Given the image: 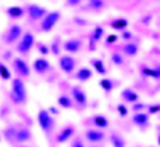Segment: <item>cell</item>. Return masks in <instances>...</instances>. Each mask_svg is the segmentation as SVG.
<instances>
[{
    "mask_svg": "<svg viewBox=\"0 0 160 147\" xmlns=\"http://www.w3.org/2000/svg\"><path fill=\"white\" fill-rule=\"evenodd\" d=\"M10 96H11L15 104H26V101H28V91H26V85L21 78H13L11 80Z\"/></svg>",
    "mask_w": 160,
    "mask_h": 147,
    "instance_id": "1",
    "label": "cell"
},
{
    "mask_svg": "<svg viewBox=\"0 0 160 147\" xmlns=\"http://www.w3.org/2000/svg\"><path fill=\"white\" fill-rule=\"evenodd\" d=\"M59 18H61V13L59 11L47 13V15L42 18V22H40V31H42V32H50L56 26V22L59 21Z\"/></svg>",
    "mask_w": 160,
    "mask_h": 147,
    "instance_id": "2",
    "label": "cell"
},
{
    "mask_svg": "<svg viewBox=\"0 0 160 147\" xmlns=\"http://www.w3.org/2000/svg\"><path fill=\"white\" fill-rule=\"evenodd\" d=\"M35 43V38L31 32H26L24 35H21L19 38V43H18V53H21V55H28V53L32 50Z\"/></svg>",
    "mask_w": 160,
    "mask_h": 147,
    "instance_id": "3",
    "label": "cell"
},
{
    "mask_svg": "<svg viewBox=\"0 0 160 147\" xmlns=\"http://www.w3.org/2000/svg\"><path fill=\"white\" fill-rule=\"evenodd\" d=\"M37 122H38L40 128H42L45 133H48V131L53 130V118H51V115L48 114V110H45V109H40V110H38V114H37Z\"/></svg>",
    "mask_w": 160,
    "mask_h": 147,
    "instance_id": "4",
    "label": "cell"
},
{
    "mask_svg": "<svg viewBox=\"0 0 160 147\" xmlns=\"http://www.w3.org/2000/svg\"><path fill=\"white\" fill-rule=\"evenodd\" d=\"M77 67V61L74 59V56L71 55H64V56H59V69L64 72V74H72Z\"/></svg>",
    "mask_w": 160,
    "mask_h": 147,
    "instance_id": "5",
    "label": "cell"
},
{
    "mask_svg": "<svg viewBox=\"0 0 160 147\" xmlns=\"http://www.w3.org/2000/svg\"><path fill=\"white\" fill-rule=\"evenodd\" d=\"M26 13H28V16H29V19L31 21H42V18L47 15V10L43 8V7H40V5H35V3H32V5H29L28 7V11H26Z\"/></svg>",
    "mask_w": 160,
    "mask_h": 147,
    "instance_id": "6",
    "label": "cell"
},
{
    "mask_svg": "<svg viewBox=\"0 0 160 147\" xmlns=\"http://www.w3.org/2000/svg\"><path fill=\"white\" fill-rule=\"evenodd\" d=\"M21 35H22L21 26L19 24H13V26H10V29L5 34V42L7 43H15V42H18V40L21 38Z\"/></svg>",
    "mask_w": 160,
    "mask_h": 147,
    "instance_id": "7",
    "label": "cell"
},
{
    "mask_svg": "<svg viewBox=\"0 0 160 147\" xmlns=\"http://www.w3.org/2000/svg\"><path fill=\"white\" fill-rule=\"evenodd\" d=\"M71 93H72L74 101L80 105V107H85L87 102H88V99H87V93L83 91V88H82V86H72V88H71Z\"/></svg>",
    "mask_w": 160,
    "mask_h": 147,
    "instance_id": "8",
    "label": "cell"
},
{
    "mask_svg": "<svg viewBox=\"0 0 160 147\" xmlns=\"http://www.w3.org/2000/svg\"><path fill=\"white\" fill-rule=\"evenodd\" d=\"M13 67H15V71H16L21 77H29V74H31L29 64L26 62L22 58H15V59H13Z\"/></svg>",
    "mask_w": 160,
    "mask_h": 147,
    "instance_id": "9",
    "label": "cell"
},
{
    "mask_svg": "<svg viewBox=\"0 0 160 147\" xmlns=\"http://www.w3.org/2000/svg\"><path fill=\"white\" fill-rule=\"evenodd\" d=\"M62 48L68 51L69 55H75V53H78L80 48H82V40L80 38H69L62 43Z\"/></svg>",
    "mask_w": 160,
    "mask_h": 147,
    "instance_id": "10",
    "label": "cell"
},
{
    "mask_svg": "<svg viewBox=\"0 0 160 147\" xmlns=\"http://www.w3.org/2000/svg\"><path fill=\"white\" fill-rule=\"evenodd\" d=\"M32 69L37 72V74H47L50 69H51V62L45 58H37L32 64Z\"/></svg>",
    "mask_w": 160,
    "mask_h": 147,
    "instance_id": "11",
    "label": "cell"
},
{
    "mask_svg": "<svg viewBox=\"0 0 160 147\" xmlns=\"http://www.w3.org/2000/svg\"><path fill=\"white\" fill-rule=\"evenodd\" d=\"M91 77H93V71H91L90 67H82V69H78V71L75 72V75H74V78L77 80V82H82V83L88 82Z\"/></svg>",
    "mask_w": 160,
    "mask_h": 147,
    "instance_id": "12",
    "label": "cell"
},
{
    "mask_svg": "<svg viewBox=\"0 0 160 147\" xmlns=\"http://www.w3.org/2000/svg\"><path fill=\"white\" fill-rule=\"evenodd\" d=\"M102 35H104V27L102 26H96V27L93 29L91 35H90V47L95 48V45L99 42V40H102Z\"/></svg>",
    "mask_w": 160,
    "mask_h": 147,
    "instance_id": "13",
    "label": "cell"
},
{
    "mask_svg": "<svg viewBox=\"0 0 160 147\" xmlns=\"http://www.w3.org/2000/svg\"><path fill=\"white\" fill-rule=\"evenodd\" d=\"M133 123L138 125L139 128H146L149 125V114H144V112H136L133 115Z\"/></svg>",
    "mask_w": 160,
    "mask_h": 147,
    "instance_id": "14",
    "label": "cell"
},
{
    "mask_svg": "<svg viewBox=\"0 0 160 147\" xmlns=\"http://www.w3.org/2000/svg\"><path fill=\"white\" fill-rule=\"evenodd\" d=\"M85 138L90 142H102L104 141V133L102 131H98V130H87Z\"/></svg>",
    "mask_w": 160,
    "mask_h": 147,
    "instance_id": "15",
    "label": "cell"
},
{
    "mask_svg": "<svg viewBox=\"0 0 160 147\" xmlns=\"http://www.w3.org/2000/svg\"><path fill=\"white\" fill-rule=\"evenodd\" d=\"M122 99H123L125 102L135 104V102L139 101V96H138V93H136V91H133L131 88H125V90L122 91Z\"/></svg>",
    "mask_w": 160,
    "mask_h": 147,
    "instance_id": "16",
    "label": "cell"
},
{
    "mask_svg": "<svg viewBox=\"0 0 160 147\" xmlns=\"http://www.w3.org/2000/svg\"><path fill=\"white\" fill-rule=\"evenodd\" d=\"M29 139H31V131L28 128H16V136H15L16 142H26Z\"/></svg>",
    "mask_w": 160,
    "mask_h": 147,
    "instance_id": "17",
    "label": "cell"
},
{
    "mask_svg": "<svg viewBox=\"0 0 160 147\" xmlns=\"http://www.w3.org/2000/svg\"><path fill=\"white\" fill-rule=\"evenodd\" d=\"M7 13H8V16H10V18H13V19H19V18H22V16L26 15V10L21 8V7H10V8L7 10Z\"/></svg>",
    "mask_w": 160,
    "mask_h": 147,
    "instance_id": "18",
    "label": "cell"
},
{
    "mask_svg": "<svg viewBox=\"0 0 160 147\" xmlns=\"http://www.w3.org/2000/svg\"><path fill=\"white\" fill-rule=\"evenodd\" d=\"M90 64L93 66V69H95L99 75H106V72H108V69H106L104 62H102L101 59H98V58H93V59L90 61Z\"/></svg>",
    "mask_w": 160,
    "mask_h": 147,
    "instance_id": "19",
    "label": "cell"
},
{
    "mask_svg": "<svg viewBox=\"0 0 160 147\" xmlns=\"http://www.w3.org/2000/svg\"><path fill=\"white\" fill-rule=\"evenodd\" d=\"M122 51H123V55H127V56H136L138 55V45L133 43V42H127L125 47L122 48Z\"/></svg>",
    "mask_w": 160,
    "mask_h": 147,
    "instance_id": "20",
    "label": "cell"
},
{
    "mask_svg": "<svg viewBox=\"0 0 160 147\" xmlns=\"http://www.w3.org/2000/svg\"><path fill=\"white\" fill-rule=\"evenodd\" d=\"M115 85H117V83L114 82V80H111V78H101V80H99V86H101L106 93H108V95L115 88Z\"/></svg>",
    "mask_w": 160,
    "mask_h": 147,
    "instance_id": "21",
    "label": "cell"
},
{
    "mask_svg": "<svg viewBox=\"0 0 160 147\" xmlns=\"http://www.w3.org/2000/svg\"><path fill=\"white\" fill-rule=\"evenodd\" d=\"M72 135H74V128H72V126L64 128V130L59 133V135H58V142H66V141H69Z\"/></svg>",
    "mask_w": 160,
    "mask_h": 147,
    "instance_id": "22",
    "label": "cell"
},
{
    "mask_svg": "<svg viewBox=\"0 0 160 147\" xmlns=\"http://www.w3.org/2000/svg\"><path fill=\"white\" fill-rule=\"evenodd\" d=\"M111 27L115 29V31H125L128 27V21L123 19V18H120V19H114L111 22Z\"/></svg>",
    "mask_w": 160,
    "mask_h": 147,
    "instance_id": "23",
    "label": "cell"
},
{
    "mask_svg": "<svg viewBox=\"0 0 160 147\" xmlns=\"http://www.w3.org/2000/svg\"><path fill=\"white\" fill-rule=\"evenodd\" d=\"M106 7L104 0H88V8L93 11H101Z\"/></svg>",
    "mask_w": 160,
    "mask_h": 147,
    "instance_id": "24",
    "label": "cell"
},
{
    "mask_svg": "<svg viewBox=\"0 0 160 147\" xmlns=\"http://www.w3.org/2000/svg\"><path fill=\"white\" fill-rule=\"evenodd\" d=\"M58 104L61 105V107H64V109H71L72 107V99L69 98V96H66V95H61L59 98H58Z\"/></svg>",
    "mask_w": 160,
    "mask_h": 147,
    "instance_id": "25",
    "label": "cell"
},
{
    "mask_svg": "<svg viewBox=\"0 0 160 147\" xmlns=\"http://www.w3.org/2000/svg\"><path fill=\"white\" fill-rule=\"evenodd\" d=\"M93 123H95L98 128H108V125H109L108 118L102 117V115H95L93 117Z\"/></svg>",
    "mask_w": 160,
    "mask_h": 147,
    "instance_id": "26",
    "label": "cell"
},
{
    "mask_svg": "<svg viewBox=\"0 0 160 147\" xmlns=\"http://www.w3.org/2000/svg\"><path fill=\"white\" fill-rule=\"evenodd\" d=\"M50 48V53H53V55H59L61 51V37H55V40H53V43Z\"/></svg>",
    "mask_w": 160,
    "mask_h": 147,
    "instance_id": "27",
    "label": "cell"
},
{
    "mask_svg": "<svg viewBox=\"0 0 160 147\" xmlns=\"http://www.w3.org/2000/svg\"><path fill=\"white\" fill-rule=\"evenodd\" d=\"M111 144H112V147H125V141L118 135H112L111 136Z\"/></svg>",
    "mask_w": 160,
    "mask_h": 147,
    "instance_id": "28",
    "label": "cell"
},
{
    "mask_svg": "<svg viewBox=\"0 0 160 147\" xmlns=\"http://www.w3.org/2000/svg\"><path fill=\"white\" fill-rule=\"evenodd\" d=\"M111 59H112V62H114L115 66H122V64H123V56L120 55V53H112Z\"/></svg>",
    "mask_w": 160,
    "mask_h": 147,
    "instance_id": "29",
    "label": "cell"
},
{
    "mask_svg": "<svg viewBox=\"0 0 160 147\" xmlns=\"http://www.w3.org/2000/svg\"><path fill=\"white\" fill-rule=\"evenodd\" d=\"M144 74H146V75H149V77H152V78H155V80L160 77L158 67H155V69H144Z\"/></svg>",
    "mask_w": 160,
    "mask_h": 147,
    "instance_id": "30",
    "label": "cell"
},
{
    "mask_svg": "<svg viewBox=\"0 0 160 147\" xmlns=\"http://www.w3.org/2000/svg\"><path fill=\"white\" fill-rule=\"evenodd\" d=\"M0 77H2L3 80H10V71L5 67V64H0Z\"/></svg>",
    "mask_w": 160,
    "mask_h": 147,
    "instance_id": "31",
    "label": "cell"
},
{
    "mask_svg": "<svg viewBox=\"0 0 160 147\" xmlns=\"http://www.w3.org/2000/svg\"><path fill=\"white\" fill-rule=\"evenodd\" d=\"M5 136L8 141H15V136H16V128H7L5 130Z\"/></svg>",
    "mask_w": 160,
    "mask_h": 147,
    "instance_id": "32",
    "label": "cell"
},
{
    "mask_svg": "<svg viewBox=\"0 0 160 147\" xmlns=\"http://www.w3.org/2000/svg\"><path fill=\"white\" fill-rule=\"evenodd\" d=\"M37 50H38L40 53H42L43 56H47L48 53H50V48H48V47H47L45 43H38V45H37Z\"/></svg>",
    "mask_w": 160,
    "mask_h": 147,
    "instance_id": "33",
    "label": "cell"
},
{
    "mask_svg": "<svg viewBox=\"0 0 160 147\" xmlns=\"http://www.w3.org/2000/svg\"><path fill=\"white\" fill-rule=\"evenodd\" d=\"M117 40H118V37H117L115 34H112V35H109L108 38H106V43H108V45H112V43L117 42Z\"/></svg>",
    "mask_w": 160,
    "mask_h": 147,
    "instance_id": "34",
    "label": "cell"
},
{
    "mask_svg": "<svg viewBox=\"0 0 160 147\" xmlns=\"http://www.w3.org/2000/svg\"><path fill=\"white\" fill-rule=\"evenodd\" d=\"M122 38L125 40V42H131V38H133V34H131L130 31H123V34H122Z\"/></svg>",
    "mask_w": 160,
    "mask_h": 147,
    "instance_id": "35",
    "label": "cell"
},
{
    "mask_svg": "<svg viewBox=\"0 0 160 147\" xmlns=\"http://www.w3.org/2000/svg\"><path fill=\"white\" fill-rule=\"evenodd\" d=\"M144 107H146V104H144V102H135V104H133V109H135L136 112L142 110Z\"/></svg>",
    "mask_w": 160,
    "mask_h": 147,
    "instance_id": "36",
    "label": "cell"
},
{
    "mask_svg": "<svg viewBox=\"0 0 160 147\" xmlns=\"http://www.w3.org/2000/svg\"><path fill=\"white\" fill-rule=\"evenodd\" d=\"M117 110H118V114H120V117H125V115H127V107H125V105H123V104H120V105H118V107H117Z\"/></svg>",
    "mask_w": 160,
    "mask_h": 147,
    "instance_id": "37",
    "label": "cell"
},
{
    "mask_svg": "<svg viewBox=\"0 0 160 147\" xmlns=\"http://www.w3.org/2000/svg\"><path fill=\"white\" fill-rule=\"evenodd\" d=\"M80 2H82V0H66V5L68 7H77V5H80Z\"/></svg>",
    "mask_w": 160,
    "mask_h": 147,
    "instance_id": "38",
    "label": "cell"
},
{
    "mask_svg": "<svg viewBox=\"0 0 160 147\" xmlns=\"http://www.w3.org/2000/svg\"><path fill=\"white\" fill-rule=\"evenodd\" d=\"M157 112H158V105H157V104H155V105H154V104L149 105V114H157Z\"/></svg>",
    "mask_w": 160,
    "mask_h": 147,
    "instance_id": "39",
    "label": "cell"
},
{
    "mask_svg": "<svg viewBox=\"0 0 160 147\" xmlns=\"http://www.w3.org/2000/svg\"><path fill=\"white\" fill-rule=\"evenodd\" d=\"M74 22L75 24H82V26H87V21L82 19V18H74Z\"/></svg>",
    "mask_w": 160,
    "mask_h": 147,
    "instance_id": "40",
    "label": "cell"
},
{
    "mask_svg": "<svg viewBox=\"0 0 160 147\" xmlns=\"http://www.w3.org/2000/svg\"><path fill=\"white\" fill-rule=\"evenodd\" d=\"M72 147H85V145H83V142H82V141H78V139H77V141L74 142V145H72Z\"/></svg>",
    "mask_w": 160,
    "mask_h": 147,
    "instance_id": "41",
    "label": "cell"
}]
</instances>
